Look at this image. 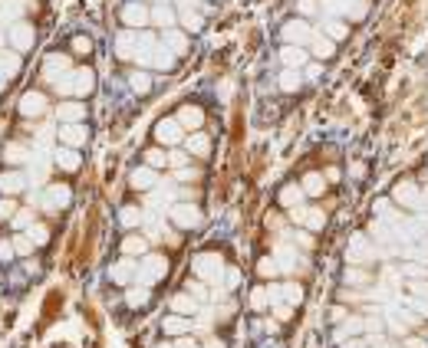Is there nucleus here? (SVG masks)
Returning a JSON list of instances; mask_svg holds the SVG:
<instances>
[{
    "label": "nucleus",
    "instance_id": "nucleus-1",
    "mask_svg": "<svg viewBox=\"0 0 428 348\" xmlns=\"http://www.w3.org/2000/svg\"><path fill=\"white\" fill-rule=\"evenodd\" d=\"M330 348H428V184L418 204L373 201L353 230L326 306Z\"/></svg>",
    "mask_w": 428,
    "mask_h": 348
},
{
    "label": "nucleus",
    "instance_id": "nucleus-2",
    "mask_svg": "<svg viewBox=\"0 0 428 348\" xmlns=\"http://www.w3.org/2000/svg\"><path fill=\"white\" fill-rule=\"evenodd\" d=\"M244 273L224 250L205 246L192 256L188 280L165 299L155 322L152 348H234L231 329L237 319V293Z\"/></svg>",
    "mask_w": 428,
    "mask_h": 348
},
{
    "label": "nucleus",
    "instance_id": "nucleus-3",
    "mask_svg": "<svg viewBox=\"0 0 428 348\" xmlns=\"http://www.w3.org/2000/svg\"><path fill=\"white\" fill-rule=\"evenodd\" d=\"M280 40H283V46H300V50H306L310 43H313V27L306 23L304 17H293V20H287L283 27H280ZM310 53V50H306Z\"/></svg>",
    "mask_w": 428,
    "mask_h": 348
},
{
    "label": "nucleus",
    "instance_id": "nucleus-4",
    "mask_svg": "<svg viewBox=\"0 0 428 348\" xmlns=\"http://www.w3.org/2000/svg\"><path fill=\"white\" fill-rule=\"evenodd\" d=\"M119 17H122V30H145L152 23V7H145L142 0H129Z\"/></svg>",
    "mask_w": 428,
    "mask_h": 348
},
{
    "label": "nucleus",
    "instance_id": "nucleus-5",
    "mask_svg": "<svg viewBox=\"0 0 428 348\" xmlns=\"http://www.w3.org/2000/svg\"><path fill=\"white\" fill-rule=\"evenodd\" d=\"M158 40H162V46H168V50H171V53L178 56H188V50H192V37H188V33H185V30H165V33H162V37H158Z\"/></svg>",
    "mask_w": 428,
    "mask_h": 348
},
{
    "label": "nucleus",
    "instance_id": "nucleus-6",
    "mask_svg": "<svg viewBox=\"0 0 428 348\" xmlns=\"http://www.w3.org/2000/svg\"><path fill=\"white\" fill-rule=\"evenodd\" d=\"M280 63H283V69L300 72L304 66H310V53L300 50V46H280Z\"/></svg>",
    "mask_w": 428,
    "mask_h": 348
},
{
    "label": "nucleus",
    "instance_id": "nucleus-7",
    "mask_svg": "<svg viewBox=\"0 0 428 348\" xmlns=\"http://www.w3.org/2000/svg\"><path fill=\"white\" fill-rule=\"evenodd\" d=\"M152 27H158L162 33L175 30L178 27V10H171V7H152Z\"/></svg>",
    "mask_w": 428,
    "mask_h": 348
},
{
    "label": "nucleus",
    "instance_id": "nucleus-8",
    "mask_svg": "<svg viewBox=\"0 0 428 348\" xmlns=\"http://www.w3.org/2000/svg\"><path fill=\"white\" fill-rule=\"evenodd\" d=\"M178 23L188 37H192V33H201V30H205V14H201V10H181Z\"/></svg>",
    "mask_w": 428,
    "mask_h": 348
},
{
    "label": "nucleus",
    "instance_id": "nucleus-9",
    "mask_svg": "<svg viewBox=\"0 0 428 348\" xmlns=\"http://www.w3.org/2000/svg\"><path fill=\"white\" fill-rule=\"evenodd\" d=\"M129 86H132V93H136V95H145L149 89H152V72L132 69V72H129Z\"/></svg>",
    "mask_w": 428,
    "mask_h": 348
},
{
    "label": "nucleus",
    "instance_id": "nucleus-10",
    "mask_svg": "<svg viewBox=\"0 0 428 348\" xmlns=\"http://www.w3.org/2000/svg\"><path fill=\"white\" fill-rule=\"evenodd\" d=\"M280 89H283V93H297V89H300V86H304V72H293V69H283V72H280Z\"/></svg>",
    "mask_w": 428,
    "mask_h": 348
},
{
    "label": "nucleus",
    "instance_id": "nucleus-11",
    "mask_svg": "<svg viewBox=\"0 0 428 348\" xmlns=\"http://www.w3.org/2000/svg\"><path fill=\"white\" fill-rule=\"evenodd\" d=\"M310 50H313V56H317V59H330V56L336 53V43L326 40V37H313Z\"/></svg>",
    "mask_w": 428,
    "mask_h": 348
},
{
    "label": "nucleus",
    "instance_id": "nucleus-12",
    "mask_svg": "<svg viewBox=\"0 0 428 348\" xmlns=\"http://www.w3.org/2000/svg\"><path fill=\"white\" fill-rule=\"evenodd\" d=\"M297 10H300L304 20H306L310 14H317V0H297Z\"/></svg>",
    "mask_w": 428,
    "mask_h": 348
},
{
    "label": "nucleus",
    "instance_id": "nucleus-13",
    "mask_svg": "<svg viewBox=\"0 0 428 348\" xmlns=\"http://www.w3.org/2000/svg\"><path fill=\"white\" fill-rule=\"evenodd\" d=\"M207 3H218V0H207Z\"/></svg>",
    "mask_w": 428,
    "mask_h": 348
}]
</instances>
